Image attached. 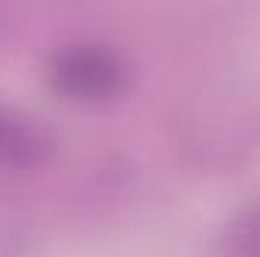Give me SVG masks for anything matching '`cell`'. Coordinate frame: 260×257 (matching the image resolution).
Instances as JSON below:
<instances>
[{"mask_svg": "<svg viewBox=\"0 0 260 257\" xmlns=\"http://www.w3.org/2000/svg\"><path fill=\"white\" fill-rule=\"evenodd\" d=\"M52 82L67 97L76 100H100L118 91L121 64L94 46H73L61 52L52 64Z\"/></svg>", "mask_w": 260, "mask_h": 257, "instance_id": "1", "label": "cell"}, {"mask_svg": "<svg viewBox=\"0 0 260 257\" xmlns=\"http://www.w3.org/2000/svg\"><path fill=\"white\" fill-rule=\"evenodd\" d=\"M46 139L24 118L0 109V160L3 164H30L43 154Z\"/></svg>", "mask_w": 260, "mask_h": 257, "instance_id": "2", "label": "cell"}]
</instances>
